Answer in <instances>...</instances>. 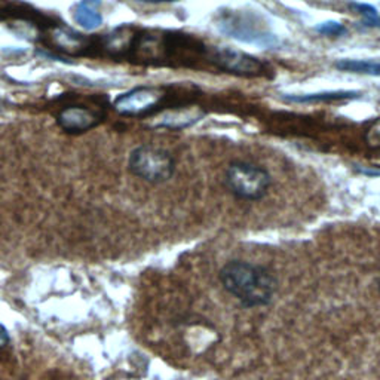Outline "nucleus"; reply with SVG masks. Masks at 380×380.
Segmentation results:
<instances>
[{
    "label": "nucleus",
    "instance_id": "f257e3e1",
    "mask_svg": "<svg viewBox=\"0 0 380 380\" xmlns=\"http://www.w3.org/2000/svg\"><path fill=\"white\" fill-rule=\"evenodd\" d=\"M219 278L223 288L245 308L269 305L278 288V281L267 267L242 260L227 262Z\"/></svg>",
    "mask_w": 380,
    "mask_h": 380
},
{
    "label": "nucleus",
    "instance_id": "f03ea898",
    "mask_svg": "<svg viewBox=\"0 0 380 380\" xmlns=\"http://www.w3.org/2000/svg\"><path fill=\"white\" fill-rule=\"evenodd\" d=\"M217 27L227 38L256 45L262 49L278 45L276 36L256 13H247V10H227L224 13L222 10Z\"/></svg>",
    "mask_w": 380,
    "mask_h": 380
},
{
    "label": "nucleus",
    "instance_id": "7ed1b4c3",
    "mask_svg": "<svg viewBox=\"0 0 380 380\" xmlns=\"http://www.w3.org/2000/svg\"><path fill=\"white\" fill-rule=\"evenodd\" d=\"M224 184L236 198L245 201H258L265 198L272 184L270 174L249 162H232L224 172Z\"/></svg>",
    "mask_w": 380,
    "mask_h": 380
},
{
    "label": "nucleus",
    "instance_id": "20e7f679",
    "mask_svg": "<svg viewBox=\"0 0 380 380\" xmlns=\"http://www.w3.org/2000/svg\"><path fill=\"white\" fill-rule=\"evenodd\" d=\"M128 170L133 176L151 184L168 181L176 172V160L170 151L154 147L138 146L128 158Z\"/></svg>",
    "mask_w": 380,
    "mask_h": 380
},
{
    "label": "nucleus",
    "instance_id": "39448f33",
    "mask_svg": "<svg viewBox=\"0 0 380 380\" xmlns=\"http://www.w3.org/2000/svg\"><path fill=\"white\" fill-rule=\"evenodd\" d=\"M165 92L160 86H135L121 95H117L113 107L115 110L128 117H143L155 112V108L164 100Z\"/></svg>",
    "mask_w": 380,
    "mask_h": 380
},
{
    "label": "nucleus",
    "instance_id": "423d86ee",
    "mask_svg": "<svg viewBox=\"0 0 380 380\" xmlns=\"http://www.w3.org/2000/svg\"><path fill=\"white\" fill-rule=\"evenodd\" d=\"M104 117V108H92L85 104H69L58 112L57 124L66 134L79 135L99 126Z\"/></svg>",
    "mask_w": 380,
    "mask_h": 380
},
{
    "label": "nucleus",
    "instance_id": "0eeeda50",
    "mask_svg": "<svg viewBox=\"0 0 380 380\" xmlns=\"http://www.w3.org/2000/svg\"><path fill=\"white\" fill-rule=\"evenodd\" d=\"M213 61L222 70L241 76H262L266 73L265 64L258 58L229 47L215 48L213 52Z\"/></svg>",
    "mask_w": 380,
    "mask_h": 380
},
{
    "label": "nucleus",
    "instance_id": "6e6552de",
    "mask_svg": "<svg viewBox=\"0 0 380 380\" xmlns=\"http://www.w3.org/2000/svg\"><path fill=\"white\" fill-rule=\"evenodd\" d=\"M204 116L205 112L198 106L172 108V110L160 113L159 121L155 126L171 129V131H181V129H186L198 124Z\"/></svg>",
    "mask_w": 380,
    "mask_h": 380
},
{
    "label": "nucleus",
    "instance_id": "1a4fd4ad",
    "mask_svg": "<svg viewBox=\"0 0 380 380\" xmlns=\"http://www.w3.org/2000/svg\"><path fill=\"white\" fill-rule=\"evenodd\" d=\"M72 14L74 23L86 31L101 27L104 21L101 14V0H79L73 5Z\"/></svg>",
    "mask_w": 380,
    "mask_h": 380
},
{
    "label": "nucleus",
    "instance_id": "9d476101",
    "mask_svg": "<svg viewBox=\"0 0 380 380\" xmlns=\"http://www.w3.org/2000/svg\"><path fill=\"white\" fill-rule=\"evenodd\" d=\"M361 92L358 91H325L317 94H301V95H284L282 99L290 103H327L358 99Z\"/></svg>",
    "mask_w": 380,
    "mask_h": 380
},
{
    "label": "nucleus",
    "instance_id": "9b49d317",
    "mask_svg": "<svg viewBox=\"0 0 380 380\" xmlns=\"http://www.w3.org/2000/svg\"><path fill=\"white\" fill-rule=\"evenodd\" d=\"M334 67L340 72H346V73L380 76V61H376V60L343 58V60L336 61Z\"/></svg>",
    "mask_w": 380,
    "mask_h": 380
},
{
    "label": "nucleus",
    "instance_id": "f8f14e48",
    "mask_svg": "<svg viewBox=\"0 0 380 380\" xmlns=\"http://www.w3.org/2000/svg\"><path fill=\"white\" fill-rule=\"evenodd\" d=\"M349 6L355 10V13H358L363 17V23H364L365 27L380 30V14L373 5L360 3V2H351Z\"/></svg>",
    "mask_w": 380,
    "mask_h": 380
},
{
    "label": "nucleus",
    "instance_id": "ddd939ff",
    "mask_svg": "<svg viewBox=\"0 0 380 380\" xmlns=\"http://www.w3.org/2000/svg\"><path fill=\"white\" fill-rule=\"evenodd\" d=\"M315 31L320 33L321 36H330V38H340L346 33V27L339 23V21H324V23H320L318 26H315Z\"/></svg>",
    "mask_w": 380,
    "mask_h": 380
},
{
    "label": "nucleus",
    "instance_id": "4468645a",
    "mask_svg": "<svg viewBox=\"0 0 380 380\" xmlns=\"http://www.w3.org/2000/svg\"><path fill=\"white\" fill-rule=\"evenodd\" d=\"M367 140L372 146L380 144V119H377V121L370 126V129H368Z\"/></svg>",
    "mask_w": 380,
    "mask_h": 380
},
{
    "label": "nucleus",
    "instance_id": "2eb2a0df",
    "mask_svg": "<svg viewBox=\"0 0 380 380\" xmlns=\"http://www.w3.org/2000/svg\"><path fill=\"white\" fill-rule=\"evenodd\" d=\"M10 343V336L5 325L0 322V349H5Z\"/></svg>",
    "mask_w": 380,
    "mask_h": 380
},
{
    "label": "nucleus",
    "instance_id": "dca6fc26",
    "mask_svg": "<svg viewBox=\"0 0 380 380\" xmlns=\"http://www.w3.org/2000/svg\"><path fill=\"white\" fill-rule=\"evenodd\" d=\"M138 2H144V3H167V2H177V0H138Z\"/></svg>",
    "mask_w": 380,
    "mask_h": 380
},
{
    "label": "nucleus",
    "instance_id": "f3484780",
    "mask_svg": "<svg viewBox=\"0 0 380 380\" xmlns=\"http://www.w3.org/2000/svg\"><path fill=\"white\" fill-rule=\"evenodd\" d=\"M379 290H380V281H379Z\"/></svg>",
    "mask_w": 380,
    "mask_h": 380
}]
</instances>
